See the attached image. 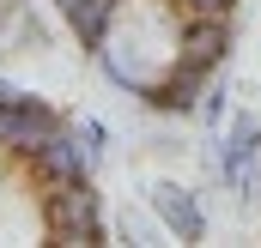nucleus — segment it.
<instances>
[{
    "instance_id": "7ed1b4c3",
    "label": "nucleus",
    "mask_w": 261,
    "mask_h": 248,
    "mask_svg": "<svg viewBox=\"0 0 261 248\" xmlns=\"http://www.w3.org/2000/svg\"><path fill=\"white\" fill-rule=\"evenodd\" d=\"M231 43H237L231 12H182V24H176V61L200 67V73H219L231 61Z\"/></svg>"
},
{
    "instance_id": "39448f33",
    "label": "nucleus",
    "mask_w": 261,
    "mask_h": 248,
    "mask_svg": "<svg viewBox=\"0 0 261 248\" xmlns=\"http://www.w3.org/2000/svg\"><path fill=\"white\" fill-rule=\"evenodd\" d=\"M249 158H261V115L255 109H237L231 121H225V133L206 145V164H213V176L231 188L237 176H243V164Z\"/></svg>"
},
{
    "instance_id": "ddd939ff",
    "label": "nucleus",
    "mask_w": 261,
    "mask_h": 248,
    "mask_svg": "<svg viewBox=\"0 0 261 248\" xmlns=\"http://www.w3.org/2000/svg\"><path fill=\"white\" fill-rule=\"evenodd\" d=\"M12 91H18V85H6V79H0V103H6V97H12Z\"/></svg>"
},
{
    "instance_id": "f257e3e1",
    "label": "nucleus",
    "mask_w": 261,
    "mask_h": 248,
    "mask_svg": "<svg viewBox=\"0 0 261 248\" xmlns=\"http://www.w3.org/2000/svg\"><path fill=\"white\" fill-rule=\"evenodd\" d=\"M43 230H49L55 242H67V248L110 242L97 182H55V188H43Z\"/></svg>"
},
{
    "instance_id": "f8f14e48",
    "label": "nucleus",
    "mask_w": 261,
    "mask_h": 248,
    "mask_svg": "<svg viewBox=\"0 0 261 248\" xmlns=\"http://www.w3.org/2000/svg\"><path fill=\"white\" fill-rule=\"evenodd\" d=\"M182 12H237V0H176Z\"/></svg>"
},
{
    "instance_id": "9d476101",
    "label": "nucleus",
    "mask_w": 261,
    "mask_h": 248,
    "mask_svg": "<svg viewBox=\"0 0 261 248\" xmlns=\"http://www.w3.org/2000/svg\"><path fill=\"white\" fill-rule=\"evenodd\" d=\"M116 230H122V242H158V236H170V230L158 224V212H152V218H146V212H128Z\"/></svg>"
},
{
    "instance_id": "f03ea898",
    "label": "nucleus",
    "mask_w": 261,
    "mask_h": 248,
    "mask_svg": "<svg viewBox=\"0 0 261 248\" xmlns=\"http://www.w3.org/2000/svg\"><path fill=\"white\" fill-rule=\"evenodd\" d=\"M61 127H67V121L43 103V97L12 91V97L0 103V158H18V164H24V158H31L49 133H61Z\"/></svg>"
},
{
    "instance_id": "20e7f679",
    "label": "nucleus",
    "mask_w": 261,
    "mask_h": 248,
    "mask_svg": "<svg viewBox=\"0 0 261 248\" xmlns=\"http://www.w3.org/2000/svg\"><path fill=\"white\" fill-rule=\"evenodd\" d=\"M24 170H31V182L55 188V182H91L97 170L85 164V151H79V133H73V121L61 127V133H49L31 158H24Z\"/></svg>"
},
{
    "instance_id": "6e6552de",
    "label": "nucleus",
    "mask_w": 261,
    "mask_h": 248,
    "mask_svg": "<svg viewBox=\"0 0 261 248\" xmlns=\"http://www.w3.org/2000/svg\"><path fill=\"white\" fill-rule=\"evenodd\" d=\"M73 133H79V151H85V164L97 170V164H103V139H110V127L97 121V115H85V121H73Z\"/></svg>"
},
{
    "instance_id": "1a4fd4ad",
    "label": "nucleus",
    "mask_w": 261,
    "mask_h": 248,
    "mask_svg": "<svg viewBox=\"0 0 261 248\" xmlns=\"http://www.w3.org/2000/svg\"><path fill=\"white\" fill-rule=\"evenodd\" d=\"M225 109H231V91L219 85V73L206 79V91H200V121L206 127H225Z\"/></svg>"
},
{
    "instance_id": "4468645a",
    "label": "nucleus",
    "mask_w": 261,
    "mask_h": 248,
    "mask_svg": "<svg viewBox=\"0 0 261 248\" xmlns=\"http://www.w3.org/2000/svg\"><path fill=\"white\" fill-rule=\"evenodd\" d=\"M0 55H6V43H0Z\"/></svg>"
},
{
    "instance_id": "9b49d317",
    "label": "nucleus",
    "mask_w": 261,
    "mask_h": 248,
    "mask_svg": "<svg viewBox=\"0 0 261 248\" xmlns=\"http://www.w3.org/2000/svg\"><path fill=\"white\" fill-rule=\"evenodd\" d=\"M231 194H237L249 212H261V158H249V164H243V176L231 182Z\"/></svg>"
},
{
    "instance_id": "423d86ee",
    "label": "nucleus",
    "mask_w": 261,
    "mask_h": 248,
    "mask_svg": "<svg viewBox=\"0 0 261 248\" xmlns=\"http://www.w3.org/2000/svg\"><path fill=\"white\" fill-rule=\"evenodd\" d=\"M206 79H213V73H200V67H189V61L170 55V67H164L140 97H146V109H158V115H200V91H206Z\"/></svg>"
},
{
    "instance_id": "0eeeda50",
    "label": "nucleus",
    "mask_w": 261,
    "mask_h": 248,
    "mask_svg": "<svg viewBox=\"0 0 261 248\" xmlns=\"http://www.w3.org/2000/svg\"><path fill=\"white\" fill-rule=\"evenodd\" d=\"M152 212H158V224L176 236V242H206V206H200V194L195 188H182V182H152Z\"/></svg>"
}]
</instances>
